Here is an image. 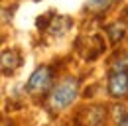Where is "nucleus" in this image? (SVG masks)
I'll list each match as a JSON object with an SVG mask.
<instances>
[{
	"label": "nucleus",
	"instance_id": "3",
	"mask_svg": "<svg viewBox=\"0 0 128 126\" xmlns=\"http://www.w3.org/2000/svg\"><path fill=\"white\" fill-rule=\"evenodd\" d=\"M38 24L44 26V28H46L49 34H53V36H63L65 32L71 28V18H67V16H59V14H51V12H49L44 20L40 18Z\"/></svg>",
	"mask_w": 128,
	"mask_h": 126
},
{
	"label": "nucleus",
	"instance_id": "10",
	"mask_svg": "<svg viewBox=\"0 0 128 126\" xmlns=\"http://www.w3.org/2000/svg\"><path fill=\"white\" fill-rule=\"evenodd\" d=\"M112 73H120V71H128V55H122L118 59H114V63L110 65Z\"/></svg>",
	"mask_w": 128,
	"mask_h": 126
},
{
	"label": "nucleus",
	"instance_id": "1",
	"mask_svg": "<svg viewBox=\"0 0 128 126\" xmlns=\"http://www.w3.org/2000/svg\"><path fill=\"white\" fill-rule=\"evenodd\" d=\"M77 94H79V79L75 77H69L61 81L53 91L49 94V104H51V108H67L69 104H73V100L77 98Z\"/></svg>",
	"mask_w": 128,
	"mask_h": 126
},
{
	"label": "nucleus",
	"instance_id": "6",
	"mask_svg": "<svg viewBox=\"0 0 128 126\" xmlns=\"http://www.w3.org/2000/svg\"><path fill=\"white\" fill-rule=\"evenodd\" d=\"M20 63H22V57L16 49H4L2 51V73L4 75L16 71L20 67Z\"/></svg>",
	"mask_w": 128,
	"mask_h": 126
},
{
	"label": "nucleus",
	"instance_id": "8",
	"mask_svg": "<svg viewBox=\"0 0 128 126\" xmlns=\"http://www.w3.org/2000/svg\"><path fill=\"white\" fill-rule=\"evenodd\" d=\"M114 2L116 0H87V10H91L95 14H100V12H106Z\"/></svg>",
	"mask_w": 128,
	"mask_h": 126
},
{
	"label": "nucleus",
	"instance_id": "7",
	"mask_svg": "<svg viewBox=\"0 0 128 126\" xmlns=\"http://www.w3.org/2000/svg\"><path fill=\"white\" fill-rule=\"evenodd\" d=\"M106 34H108L112 44H118V42L124 38V24H120V22L108 24V26H106Z\"/></svg>",
	"mask_w": 128,
	"mask_h": 126
},
{
	"label": "nucleus",
	"instance_id": "5",
	"mask_svg": "<svg viewBox=\"0 0 128 126\" xmlns=\"http://www.w3.org/2000/svg\"><path fill=\"white\" fill-rule=\"evenodd\" d=\"M108 93L114 98H122L128 93V71L110 73V77H108Z\"/></svg>",
	"mask_w": 128,
	"mask_h": 126
},
{
	"label": "nucleus",
	"instance_id": "9",
	"mask_svg": "<svg viewBox=\"0 0 128 126\" xmlns=\"http://www.w3.org/2000/svg\"><path fill=\"white\" fill-rule=\"evenodd\" d=\"M114 120H116V126H128V108L124 106H114Z\"/></svg>",
	"mask_w": 128,
	"mask_h": 126
},
{
	"label": "nucleus",
	"instance_id": "4",
	"mask_svg": "<svg viewBox=\"0 0 128 126\" xmlns=\"http://www.w3.org/2000/svg\"><path fill=\"white\" fill-rule=\"evenodd\" d=\"M104 114L106 112L102 106H85L77 116V126H100Z\"/></svg>",
	"mask_w": 128,
	"mask_h": 126
},
{
	"label": "nucleus",
	"instance_id": "2",
	"mask_svg": "<svg viewBox=\"0 0 128 126\" xmlns=\"http://www.w3.org/2000/svg\"><path fill=\"white\" fill-rule=\"evenodd\" d=\"M51 81H53V71H51V67H48V65L38 67V69L32 73V77L28 79V93L34 94V96L44 94L49 89Z\"/></svg>",
	"mask_w": 128,
	"mask_h": 126
}]
</instances>
